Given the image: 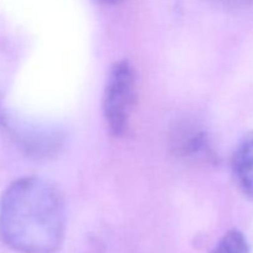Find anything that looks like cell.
I'll use <instances>...</instances> for the list:
<instances>
[{
  "label": "cell",
  "mask_w": 253,
  "mask_h": 253,
  "mask_svg": "<svg viewBox=\"0 0 253 253\" xmlns=\"http://www.w3.org/2000/svg\"><path fill=\"white\" fill-rule=\"evenodd\" d=\"M66 203L36 177L12 182L0 199V239L17 253H56L66 236Z\"/></svg>",
  "instance_id": "6da1fadb"
},
{
  "label": "cell",
  "mask_w": 253,
  "mask_h": 253,
  "mask_svg": "<svg viewBox=\"0 0 253 253\" xmlns=\"http://www.w3.org/2000/svg\"><path fill=\"white\" fill-rule=\"evenodd\" d=\"M137 101V76L128 61L111 67L104 90V116L111 133L121 136L130 125Z\"/></svg>",
  "instance_id": "7a4b0ae2"
},
{
  "label": "cell",
  "mask_w": 253,
  "mask_h": 253,
  "mask_svg": "<svg viewBox=\"0 0 253 253\" xmlns=\"http://www.w3.org/2000/svg\"><path fill=\"white\" fill-rule=\"evenodd\" d=\"M231 165L237 187L246 197L253 199V131L237 146Z\"/></svg>",
  "instance_id": "3957f363"
},
{
  "label": "cell",
  "mask_w": 253,
  "mask_h": 253,
  "mask_svg": "<svg viewBox=\"0 0 253 253\" xmlns=\"http://www.w3.org/2000/svg\"><path fill=\"white\" fill-rule=\"evenodd\" d=\"M183 136L184 137L182 138L179 146H178L183 155L193 158H203V160H207L208 156L211 157V148L207 143L204 133L199 132V131H192Z\"/></svg>",
  "instance_id": "277c9868"
},
{
  "label": "cell",
  "mask_w": 253,
  "mask_h": 253,
  "mask_svg": "<svg viewBox=\"0 0 253 253\" xmlns=\"http://www.w3.org/2000/svg\"><path fill=\"white\" fill-rule=\"evenodd\" d=\"M212 253H250V245L241 231L231 230L221 237Z\"/></svg>",
  "instance_id": "5b68a950"
},
{
  "label": "cell",
  "mask_w": 253,
  "mask_h": 253,
  "mask_svg": "<svg viewBox=\"0 0 253 253\" xmlns=\"http://www.w3.org/2000/svg\"><path fill=\"white\" fill-rule=\"evenodd\" d=\"M227 4L234 5V6H250L253 5V0H224Z\"/></svg>",
  "instance_id": "8992f818"
},
{
  "label": "cell",
  "mask_w": 253,
  "mask_h": 253,
  "mask_svg": "<svg viewBox=\"0 0 253 253\" xmlns=\"http://www.w3.org/2000/svg\"><path fill=\"white\" fill-rule=\"evenodd\" d=\"M99 1L105 2V4H119V2H121L123 0H99Z\"/></svg>",
  "instance_id": "52a82bcc"
}]
</instances>
